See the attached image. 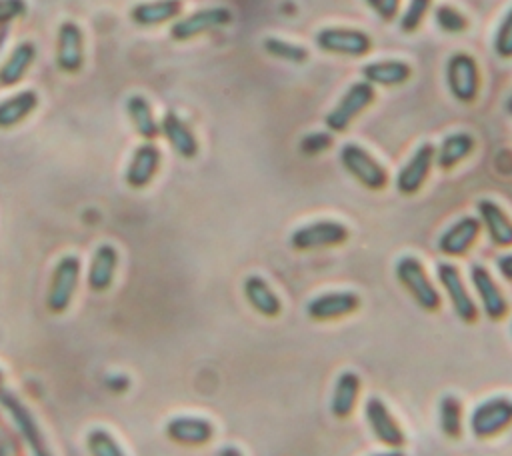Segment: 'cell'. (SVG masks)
<instances>
[{
	"label": "cell",
	"mask_w": 512,
	"mask_h": 456,
	"mask_svg": "<svg viewBox=\"0 0 512 456\" xmlns=\"http://www.w3.org/2000/svg\"><path fill=\"white\" fill-rule=\"evenodd\" d=\"M86 448L90 456H126L116 438L104 428H92L86 434Z\"/></svg>",
	"instance_id": "31"
},
{
	"label": "cell",
	"mask_w": 512,
	"mask_h": 456,
	"mask_svg": "<svg viewBox=\"0 0 512 456\" xmlns=\"http://www.w3.org/2000/svg\"><path fill=\"white\" fill-rule=\"evenodd\" d=\"M434 20L448 34H460V32H464L468 28L466 16L458 8H454L450 4H440L434 10Z\"/></svg>",
	"instance_id": "33"
},
{
	"label": "cell",
	"mask_w": 512,
	"mask_h": 456,
	"mask_svg": "<svg viewBox=\"0 0 512 456\" xmlns=\"http://www.w3.org/2000/svg\"><path fill=\"white\" fill-rule=\"evenodd\" d=\"M436 276L452 304V310L454 314L462 320V322H474L476 316H478V308L474 304V300L470 298L466 286H464V280L460 276V270L450 264V262H440L436 266Z\"/></svg>",
	"instance_id": "9"
},
{
	"label": "cell",
	"mask_w": 512,
	"mask_h": 456,
	"mask_svg": "<svg viewBox=\"0 0 512 456\" xmlns=\"http://www.w3.org/2000/svg\"><path fill=\"white\" fill-rule=\"evenodd\" d=\"M438 422L446 438L458 440L462 434V404L454 394H444L438 404Z\"/></svg>",
	"instance_id": "30"
},
{
	"label": "cell",
	"mask_w": 512,
	"mask_h": 456,
	"mask_svg": "<svg viewBox=\"0 0 512 456\" xmlns=\"http://www.w3.org/2000/svg\"><path fill=\"white\" fill-rule=\"evenodd\" d=\"M314 42L322 52L352 58H360L372 50V38L358 28L328 26L316 32Z\"/></svg>",
	"instance_id": "5"
},
{
	"label": "cell",
	"mask_w": 512,
	"mask_h": 456,
	"mask_svg": "<svg viewBox=\"0 0 512 456\" xmlns=\"http://www.w3.org/2000/svg\"><path fill=\"white\" fill-rule=\"evenodd\" d=\"M470 282L480 298L484 314L490 320H502L508 312V302H506L502 290L498 288V284L494 282L492 274L486 270V266L472 264L470 266Z\"/></svg>",
	"instance_id": "14"
},
{
	"label": "cell",
	"mask_w": 512,
	"mask_h": 456,
	"mask_svg": "<svg viewBox=\"0 0 512 456\" xmlns=\"http://www.w3.org/2000/svg\"><path fill=\"white\" fill-rule=\"evenodd\" d=\"M480 234V220L474 216H462L452 222L438 238V250L444 256H464Z\"/></svg>",
	"instance_id": "16"
},
{
	"label": "cell",
	"mask_w": 512,
	"mask_h": 456,
	"mask_svg": "<svg viewBox=\"0 0 512 456\" xmlns=\"http://www.w3.org/2000/svg\"><path fill=\"white\" fill-rule=\"evenodd\" d=\"M398 8H400V0H382L376 14L382 20H392L398 14Z\"/></svg>",
	"instance_id": "38"
},
{
	"label": "cell",
	"mask_w": 512,
	"mask_h": 456,
	"mask_svg": "<svg viewBox=\"0 0 512 456\" xmlns=\"http://www.w3.org/2000/svg\"><path fill=\"white\" fill-rule=\"evenodd\" d=\"M78 276H80V260L74 254H66L58 260L54 272H52V282L46 294V306L54 314H62L76 292L78 286Z\"/></svg>",
	"instance_id": "7"
},
{
	"label": "cell",
	"mask_w": 512,
	"mask_h": 456,
	"mask_svg": "<svg viewBox=\"0 0 512 456\" xmlns=\"http://www.w3.org/2000/svg\"><path fill=\"white\" fill-rule=\"evenodd\" d=\"M494 52L500 58H512V8L500 20L494 34Z\"/></svg>",
	"instance_id": "35"
},
{
	"label": "cell",
	"mask_w": 512,
	"mask_h": 456,
	"mask_svg": "<svg viewBox=\"0 0 512 456\" xmlns=\"http://www.w3.org/2000/svg\"><path fill=\"white\" fill-rule=\"evenodd\" d=\"M232 22V12L224 6H212V8H202V10H196L184 18H180L178 22L172 24L170 28V36L174 40H190L202 32H208V30H214V28H220V26H226Z\"/></svg>",
	"instance_id": "10"
},
{
	"label": "cell",
	"mask_w": 512,
	"mask_h": 456,
	"mask_svg": "<svg viewBox=\"0 0 512 456\" xmlns=\"http://www.w3.org/2000/svg\"><path fill=\"white\" fill-rule=\"evenodd\" d=\"M436 162V148L428 142L420 144L414 154L408 158V162L398 170L396 174V190L400 194H416L422 184L426 182L432 164Z\"/></svg>",
	"instance_id": "11"
},
{
	"label": "cell",
	"mask_w": 512,
	"mask_h": 456,
	"mask_svg": "<svg viewBox=\"0 0 512 456\" xmlns=\"http://www.w3.org/2000/svg\"><path fill=\"white\" fill-rule=\"evenodd\" d=\"M0 384H2V374H0Z\"/></svg>",
	"instance_id": "44"
},
{
	"label": "cell",
	"mask_w": 512,
	"mask_h": 456,
	"mask_svg": "<svg viewBox=\"0 0 512 456\" xmlns=\"http://www.w3.org/2000/svg\"><path fill=\"white\" fill-rule=\"evenodd\" d=\"M84 62V44L82 30L76 22H62L58 28V46H56V64L64 72H78Z\"/></svg>",
	"instance_id": "17"
},
{
	"label": "cell",
	"mask_w": 512,
	"mask_h": 456,
	"mask_svg": "<svg viewBox=\"0 0 512 456\" xmlns=\"http://www.w3.org/2000/svg\"><path fill=\"white\" fill-rule=\"evenodd\" d=\"M242 292L248 300V304L262 316L266 318H276L282 312V302L278 298V294L270 288V284L258 276H246L244 284H242Z\"/></svg>",
	"instance_id": "20"
},
{
	"label": "cell",
	"mask_w": 512,
	"mask_h": 456,
	"mask_svg": "<svg viewBox=\"0 0 512 456\" xmlns=\"http://www.w3.org/2000/svg\"><path fill=\"white\" fill-rule=\"evenodd\" d=\"M22 14H26L24 0H0V24H10Z\"/></svg>",
	"instance_id": "37"
},
{
	"label": "cell",
	"mask_w": 512,
	"mask_h": 456,
	"mask_svg": "<svg viewBox=\"0 0 512 456\" xmlns=\"http://www.w3.org/2000/svg\"><path fill=\"white\" fill-rule=\"evenodd\" d=\"M218 456H242V452L236 448V446H224Z\"/></svg>",
	"instance_id": "40"
},
{
	"label": "cell",
	"mask_w": 512,
	"mask_h": 456,
	"mask_svg": "<svg viewBox=\"0 0 512 456\" xmlns=\"http://www.w3.org/2000/svg\"><path fill=\"white\" fill-rule=\"evenodd\" d=\"M446 86L458 102H472L480 90V70L466 52H456L446 62Z\"/></svg>",
	"instance_id": "6"
},
{
	"label": "cell",
	"mask_w": 512,
	"mask_h": 456,
	"mask_svg": "<svg viewBox=\"0 0 512 456\" xmlns=\"http://www.w3.org/2000/svg\"><path fill=\"white\" fill-rule=\"evenodd\" d=\"M346 240H348V228L338 220H316L296 228L290 234V246L300 252L338 246Z\"/></svg>",
	"instance_id": "8"
},
{
	"label": "cell",
	"mask_w": 512,
	"mask_h": 456,
	"mask_svg": "<svg viewBox=\"0 0 512 456\" xmlns=\"http://www.w3.org/2000/svg\"><path fill=\"white\" fill-rule=\"evenodd\" d=\"M6 38H8V24H0V46L4 44Z\"/></svg>",
	"instance_id": "42"
},
{
	"label": "cell",
	"mask_w": 512,
	"mask_h": 456,
	"mask_svg": "<svg viewBox=\"0 0 512 456\" xmlns=\"http://www.w3.org/2000/svg\"><path fill=\"white\" fill-rule=\"evenodd\" d=\"M374 96H376V92H374L372 84H368L366 80L354 82L342 94L338 104L326 114L324 124L332 132H344L352 124V120L374 102Z\"/></svg>",
	"instance_id": "4"
},
{
	"label": "cell",
	"mask_w": 512,
	"mask_h": 456,
	"mask_svg": "<svg viewBox=\"0 0 512 456\" xmlns=\"http://www.w3.org/2000/svg\"><path fill=\"white\" fill-rule=\"evenodd\" d=\"M38 106V94L34 90H22L0 102V128H14L28 118Z\"/></svg>",
	"instance_id": "26"
},
{
	"label": "cell",
	"mask_w": 512,
	"mask_h": 456,
	"mask_svg": "<svg viewBox=\"0 0 512 456\" xmlns=\"http://www.w3.org/2000/svg\"><path fill=\"white\" fill-rule=\"evenodd\" d=\"M364 416L366 422L372 430V434L376 436V440L388 448H400L406 442L404 430L400 428V424L396 422V418L390 414L388 406L376 398L370 396L364 404Z\"/></svg>",
	"instance_id": "12"
},
{
	"label": "cell",
	"mask_w": 512,
	"mask_h": 456,
	"mask_svg": "<svg viewBox=\"0 0 512 456\" xmlns=\"http://www.w3.org/2000/svg\"><path fill=\"white\" fill-rule=\"evenodd\" d=\"M262 46L270 56L292 62V64H302V62L308 60V50L304 46L294 44V42H286L282 38H272L270 36L262 42Z\"/></svg>",
	"instance_id": "32"
},
{
	"label": "cell",
	"mask_w": 512,
	"mask_h": 456,
	"mask_svg": "<svg viewBox=\"0 0 512 456\" xmlns=\"http://www.w3.org/2000/svg\"><path fill=\"white\" fill-rule=\"evenodd\" d=\"M364 2H366V4H368V6H370V8H372V10H374V12H376V10H378V6H380V2H382V0H364Z\"/></svg>",
	"instance_id": "43"
},
{
	"label": "cell",
	"mask_w": 512,
	"mask_h": 456,
	"mask_svg": "<svg viewBox=\"0 0 512 456\" xmlns=\"http://www.w3.org/2000/svg\"><path fill=\"white\" fill-rule=\"evenodd\" d=\"M468 424L470 432L480 440L500 434L512 424V400L506 396H492L476 404Z\"/></svg>",
	"instance_id": "3"
},
{
	"label": "cell",
	"mask_w": 512,
	"mask_h": 456,
	"mask_svg": "<svg viewBox=\"0 0 512 456\" xmlns=\"http://www.w3.org/2000/svg\"><path fill=\"white\" fill-rule=\"evenodd\" d=\"M160 130L166 136V140L170 142V146L174 148V152L186 160H192L198 154V142L196 136L192 134V130L188 128V124L172 110H168L162 116L160 122Z\"/></svg>",
	"instance_id": "21"
},
{
	"label": "cell",
	"mask_w": 512,
	"mask_h": 456,
	"mask_svg": "<svg viewBox=\"0 0 512 456\" xmlns=\"http://www.w3.org/2000/svg\"><path fill=\"white\" fill-rule=\"evenodd\" d=\"M410 74V66L402 60H376L362 66V76L372 86H398L404 84Z\"/></svg>",
	"instance_id": "24"
},
{
	"label": "cell",
	"mask_w": 512,
	"mask_h": 456,
	"mask_svg": "<svg viewBox=\"0 0 512 456\" xmlns=\"http://www.w3.org/2000/svg\"><path fill=\"white\" fill-rule=\"evenodd\" d=\"M496 266H498V272H500L506 280H512V252L502 254V256L496 260Z\"/></svg>",
	"instance_id": "39"
},
{
	"label": "cell",
	"mask_w": 512,
	"mask_h": 456,
	"mask_svg": "<svg viewBox=\"0 0 512 456\" xmlns=\"http://www.w3.org/2000/svg\"><path fill=\"white\" fill-rule=\"evenodd\" d=\"M330 144H332L330 134H326V132H312V134H308V136L302 138L300 150H302L304 154H308V156H314V154H320V152H324L326 148H330Z\"/></svg>",
	"instance_id": "36"
},
{
	"label": "cell",
	"mask_w": 512,
	"mask_h": 456,
	"mask_svg": "<svg viewBox=\"0 0 512 456\" xmlns=\"http://www.w3.org/2000/svg\"><path fill=\"white\" fill-rule=\"evenodd\" d=\"M182 10V0H150L140 2L130 10V18L138 26H156L174 16Z\"/></svg>",
	"instance_id": "25"
},
{
	"label": "cell",
	"mask_w": 512,
	"mask_h": 456,
	"mask_svg": "<svg viewBox=\"0 0 512 456\" xmlns=\"http://www.w3.org/2000/svg\"><path fill=\"white\" fill-rule=\"evenodd\" d=\"M164 434L168 440L182 446H202L214 436V426L210 420L200 416H174L166 422Z\"/></svg>",
	"instance_id": "15"
},
{
	"label": "cell",
	"mask_w": 512,
	"mask_h": 456,
	"mask_svg": "<svg viewBox=\"0 0 512 456\" xmlns=\"http://www.w3.org/2000/svg\"><path fill=\"white\" fill-rule=\"evenodd\" d=\"M160 166V150L156 144L152 142H144L140 144L132 158L130 164L126 168V184L134 190H140L144 186H148L156 174Z\"/></svg>",
	"instance_id": "18"
},
{
	"label": "cell",
	"mask_w": 512,
	"mask_h": 456,
	"mask_svg": "<svg viewBox=\"0 0 512 456\" xmlns=\"http://www.w3.org/2000/svg\"><path fill=\"white\" fill-rule=\"evenodd\" d=\"M476 210L480 216V222L484 224L490 240L496 246H512V220L510 216L494 202L488 198H482L476 202Z\"/></svg>",
	"instance_id": "19"
},
{
	"label": "cell",
	"mask_w": 512,
	"mask_h": 456,
	"mask_svg": "<svg viewBox=\"0 0 512 456\" xmlns=\"http://www.w3.org/2000/svg\"><path fill=\"white\" fill-rule=\"evenodd\" d=\"M474 150V138L468 132H454L448 134L438 150H436V164L442 170H450L456 164H460L464 158L470 156V152Z\"/></svg>",
	"instance_id": "27"
},
{
	"label": "cell",
	"mask_w": 512,
	"mask_h": 456,
	"mask_svg": "<svg viewBox=\"0 0 512 456\" xmlns=\"http://www.w3.org/2000/svg\"><path fill=\"white\" fill-rule=\"evenodd\" d=\"M126 110H128V116L136 128V132L146 138V140H154L160 132V126L156 124L154 120V114H152V108L148 104V100L140 94H134L126 100Z\"/></svg>",
	"instance_id": "29"
},
{
	"label": "cell",
	"mask_w": 512,
	"mask_h": 456,
	"mask_svg": "<svg viewBox=\"0 0 512 456\" xmlns=\"http://www.w3.org/2000/svg\"><path fill=\"white\" fill-rule=\"evenodd\" d=\"M394 274H396V280L408 290V294L414 298V302L422 310L434 312L440 308V294L434 288V284L430 282V278L418 258H414V256L398 258V262L394 266Z\"/></svg>",
	"instance_id": "1"
},
{
	"label": "cell",
	"mask_w": 512,
	"mask_h": 456,
	"mask_svg": "<svg viewBox=\"0 0 512 456\" xmlns=\"http://www.w3.org/2000/svg\"><path fill=\"white\" fill-rule=\"evenodd\" d=\"M118 266V252L112 244H100L90 260L88 286L94 292H106L112 286Z\"/></svg>",
	"instance_id": "22"
},
{
	"label": "cell",
	"mask_w": 512,
	"mask_h": 456,
	"mask_svg": "<svg viewBox=\"0 0 512 456\" xmlns=\"http://www.w3.org/2000/svg\"><path fill=\"white\" fill-rule=\"evenodd\" d=\"M360 394V378L356 372H342L336 382H334V390H332V398H330V412L336 418H348L356 406Z\"/></svg>",
	"instance_id": "23"
},
{
	"label": "cell",
	"mask_w": 512,
	"mask_h": 456,
	"mask_svg": "<svg viewBox=\"0 0 512 456\" xmlns=\"http://www.w3.org/2000/svg\"><path fill=\"white\" fill-rule=\"evenodd\" d=\"M358 306H360V298L356 292L336 290V292H324L314 296L306 304V314L312 320L324 322V320H336V318L348 316L356 312Z\"/></svg>",
	"instance_id": "13"
},
{
	"label": "cell",
	"mask_w": 512,
	"mask_h": 456,
	"mask_svg": "<svg viewBox=\"0 0 512 456\" xmlns=\"http://www.w3.org/2000/svg\"><path fill=\"white\" fill-rule=\"evenodd\" d=\"M372 456H406V454L400 452V448H390L388 452H378V454H372Z\"/></svg>",
	"instance_id": "41"
},
{
	"label": "cell",
	"mask_w": 512,
	"mask_h": 456,
	"mask_svg": "<svg viewBox=\"0 0 512 456\" xmlns=\"http://www.w3.org/2000/svg\"><path fill=\"white\" fill-rule=\"evenodd\" d=\"M340 162L344 170L368 190H382L388 184L386 168L356 142H348L340 148Z\"/></svg>",
	"instance_id": "2"
},
{
	"label": "cell",
	"mask_w": 512,
	"mask_h": 456,
	"mask_svg": "<svg viewBox=\"0 0 512 456\" xmlns=\"http://www.w3.org/2000/svg\"><path fill=\"white\" fill-rule=\"evenodd\" d=\"M430 6H432V0H408L404 12L400 16V30L414 32L422 24Z\"/></svg>",
	"instance_id": "34"
},
{
	"label": "cell",
	"mask_w": 512,
	"mask_h": 456,
	"mask_svg": "<svg viewBox=\"0 0 512 456\" xmlns=\"http://www.w3.org/2000/svg\"><path fill=\"white\" fill-rule=\"evenodd\" d=\"M36 58V48L32 42H20L8 60L0 66V84L2 86H14L22 80V76L28 72Z\"/></svg>",
	"instance_id": "28"
}]
</instances>
